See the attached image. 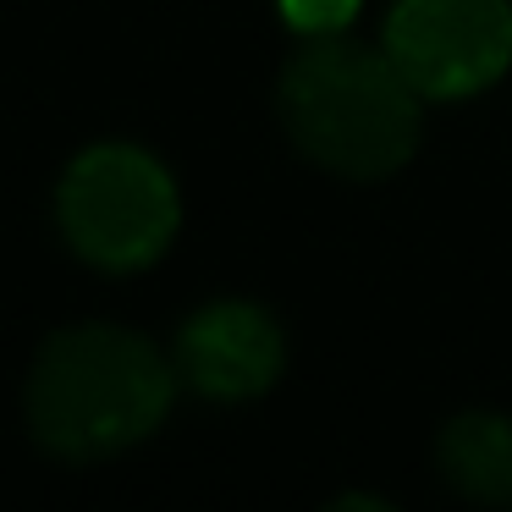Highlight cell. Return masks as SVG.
<instances>
[{
  "instance_id": "cell-1",
  "label": "cell",
  "mask_w": 512,
  "mask_h": 512,
  "mask_svg": "<svg viewBox=\"0 0 512 512\" xmlns=\"http://www.w3.org/2000/svg\"><path fill=\"white\" fill-rule=\"evenodd\" d=\"M171 408V369L144 336L78 325L45 342L28 375V430L45 452L94 463L144 441Z\"/></svg>"
},
{
  "instance_id": "cell-2",
  "label": "cell",
  "mask_w": 512,
  "mask_h": 512,
  "mask_svg": "<svg viewBox=\"0 0 512 512\" xmlns=\"http://www.w3.org/2000/svg\"><path fill=\"white\" fill-rule=\"evenodd\" d=\"M413 83L391 67L386 50L320 39L281 72V122L292 144L342 177H391L419 144Z\"/></svg>"
},
{
  "instance_id": "cell-3",
  "label": "cell",
  "mask_w": 512,
  "mask_h": 512,
  "mask_svg": "<svg viewBox=\"0 0 512 512\" xmlns=\"http://www.w3.org/2000/svg\"><path fill=\"white\" fill-rule=\"evenodd\" d=\"M56 215L89 265L138 270L155 265L177 237V188L155 155L133 144H100L67 166Z\"/></svg>"
},
{
  "instance_id": "cell-4",
  "label": "cell",
  "mask_w": 512,
  "mask_h": 512,
  "mask_svg": "<svg viewBox=\"0 0 512 512\" xmlns=\"http://www.w3.org/2000/svg\"><path fill=\"white\" fill-rule=\"evenodd\" d=\"M386 56L419 94L463 100L512 67V6L507 0H397L386 23Z\"/></svg>"
},
{
  "instance_id": "cell-5",
  "label": "cell",
  "mask_w": 512,
  "mask_h": 512,
  "mask_svg": "<svg viewBox=\"0 0 512 512\" xmlns=\"http://www.w3.org/2000/svg\"><path fill=\"white\" fill-rule=\"evenodd\" d=\"M177 364L193 391L221 402L259 397L281 375V331L254 303H210L177 342Z\"/></svg>"
},
{
  "instance_id": "cell-6",
  "label": "cell",
  "mask_w": 512,
  "mask_h": 512,
  "mask_svg": "<svg viewBox=\"0 0 512 512\" xmlns=\"http://www.w3.org/2000/svg\"><path fill=\"white\" fill-rule=\"evenodd\" d=\"M441 474L468 501H512V419L463 413L441 430Z\"/></svg>"
},
{
  "instance_id": "cell-7",
  "label": "cell",
  "mask_w": 512,
  "mask_h": 512,
  "mask_svg": "<svg viewBox=\"0 0 512 512\" xmlns=\"http://www.w3.org/2000/svg\"><path fill=\"white\" fill-rule=\"evenodd\" d=\"M281 12H287V23L303 28V34H336V28L358 12V0H281Z\"/></svg>"
}]
</instances>
